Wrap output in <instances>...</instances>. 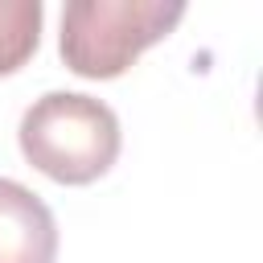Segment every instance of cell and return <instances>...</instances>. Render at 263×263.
<instances>
[{
    "label": "cell",
    "mask_w": 263,
    "mask_h": 263,
    "mask_svg": "<svg viewBox=\"0 0 263 263\" xmlns=\"http://www.w3.org/2000/svg\"><path fill=\"white\" fill-rule=\"evenodd\" d=\"M16 144L25 160L58 185H90L119 156L115 111L82 90H49L33 99L21 115Z\"/></svg>",
    "instance_id": "cell-1"
},
{
    "label": "cell",
    "mask_w": 263,
    "mask_h": 263,
    "mask_svg": "<svg viewBox=\"0 0 263 263\" xmlns=\"http://www.w3.org/2000/svg\"><path fill=\"white\" fill-rule=\"evenodd\" d=\"M181 16V0H70L62 8L58 53L78 78H119Z\"/></svg>",
    "instance_id": "cell-2"
},
{
    "label": "cell",
    "mask_w": 263,
    "mask_h": 263,
    "mask_svg": "<svg viewBox=\"0 0 263 263\" xmlns=\"http://www.w3.org/2000/svg\"><path fill=\"white\" fill-rule=\"evenodd\" d=\"M0 263H58L49 205L12 177H0Z\"/></svg>",
    "instance_id": "cell-3"
},
{
    "label": "cell",
    "mask_w": 263,
    "mask_h": 263,
    "mask_svg": "<svg viewBox=\"0 0 263 263\" xmlns=\"http://www.w3.org/2000/svg\"><path fill=\"white\" fill-rule=\"evenodd\" d=\"M41 0H0V78L16 74L41 45Z\"/></svg>",
    "instance_id": "cell-4"
}]
</instances>
